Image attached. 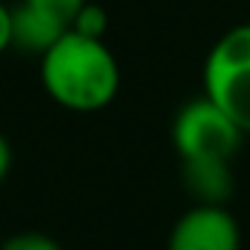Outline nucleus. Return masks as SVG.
<instances>
[{
  "instance_id": "f03ea898",
  "label": "nucleus",
  "mask_w": 250,
  "mask_h": 250,
  "mask_svg": "<svg viewBox=\"0 0 250 250\" xmlns=\"http://www.w3.org/2000/svg\"><path fill=\"white\" fill-rule=\"evenodd\" d=\"M203 94L250 136V24L227 30L203 62Z\"/></svg>"
},
{
  "instance_id": "7ed1b4c3",
  "label": "nucleus",
  "mask_w": 250,
  "mask_h": 250,
  "mask_svg": "<svg viewBox=\"0 0 250 250\" xmlns=\"http://www.w3.org/2000/svg\"><path fill=\"white\" fill-rule=\"evenodd\" d=\"M174 147L180 159H227L238 153L244 133L238 130V124L206 94L186 103L177 118H174V130H171Z\"/></svg>"
},
{
  "instance_id": "f257e3e1",
  "label": "nucleus",
  "mask_w": 250,
  "mask_h": 250,
  "mask_svg": "<svg viewBox=\"0 0 250 250\" xmlns=\"http://www.w3.org/2000/svg\"><path fill=\"white\" fill-rule=\"evenodd\" d=\"M39 59L42 85L62 109L100 112L118 97L121 68L103 39H88L68 27L65 36Z\"/></svg>"
},
{
  "instance_id": "9d476101",
  "label": "nucleus",
  "mask_w": 250,
  "mask_h": 250,
  "mask_svg": "<svg viewBox=\"0 0 250 250\" xmlns=\"http://www.w3.org/2000/svg\"><path fill=\"white\" fill-rule=\"evenodd\" d=\"M12 50V9L0 0V53Z\"/></svg>"
},
{
  "instance_id": "9b49d317",
  "label": "nucleus",
  "mask_w": 250,
  "mask_h": 250,
  "mask_svg": "<svg viewBox=\"0 0 250 250\" xmlns=\"http://www.w3.org/2000/svg\"><path fill=\"white\" fill-rule=\"evenodd\" d=\"M9 171H12V147H9L6 136L0 133V183L9 177Z\"/></svg>"
},
{
  "instance_id": "1a4fd4ad",
  "label": "nucleus",
  "mask_w": 250,
  "mask_h": 250,
  "mask_svg": "<svg viewBox=\"0 0 250 250\" xmlns=\"http://www.w3.org/2000/svg\"><path fill=\"white\" fill-rule=\"evenodd\" d=\"M30 3H36V6H42V9L59 15V18L68 21V27H71V18L77 15V9L85 3V0H30Z\"/></svg>"
},
{
  "instance_id": "0eeeda50",
  "label": "nucleus",
  "mask_w": 250,
  "mask_h": 250,
  "mask_svg": "<svg viewBox=\"0 0 250 250\" xmlns=\"http://www.w3.org/2000/svg\"><path fill=\"white\" fill-rule=\"evenodd\" d=\"M71 30L80 33V36H88V39H103L106 30H109V15L100 3H91V0H85V3L77 9V15L71 18Z\"/></svg>"
},
{
  "instance_id": "20e7f679",
  "label": "nucleus",
  "mask_w": 250,
  "mask_h": 250,
  "mask_svg": "<svg viewBox=\"0 0 250 250\" xmlns=\"http://www.w3.org/2000/svg\"><path fill=\"white\" fill-rule=\"evenodd\" d=\"M168 250H241L238 221L224 206L197 203L174 224Z\"/></svg>"
},
{
  "instance_id": "6e6552de",
  "label": "nucleus",
  "mask_w": 250,
  "mask_h": 250,
  "mask_svg": "<svg viewBox=\"0 0 250 250\" xmlns=\"http://www.w3.org/2000/svg\"><path fill=\"white\" fill-rule=\"evenodd\" d=\"M0 250H62V244L47 232L24 229V232L9 235L6 241H0Z\"/></svg>"
},
{
  "instance_id": "39448f33",
  "label": "nucleus",
  "mask_w": 250,
  "mask_h": 250,
  "mask_svg": "<svg viewBox=\"0 0 250 250\" xmlns=\"http://www.w3.org/2000/svg\"><path fill=\"white\" fill-rule=\"evenodd\" d=\"M65 30L68 21L30 3V0H21L18 6H12V50L42 56L65 36Z\"/></svg>"
},
{
  "instance_id": "423d86ee",
  "label": "nucleus",
  "mask_w": 250,
  "mask_h": 250,
  "mask_svg": "<svg viewBox=\"0 0 250 250\" xmlns=\"http://www.w3.org/2000/svg\"><path fill=\"white\" fill-rule=\"evenodd\" d=\"M183 186L197 203L224 206L235 188L227 159H183Z\"/></svg>"
}]
</instances>
